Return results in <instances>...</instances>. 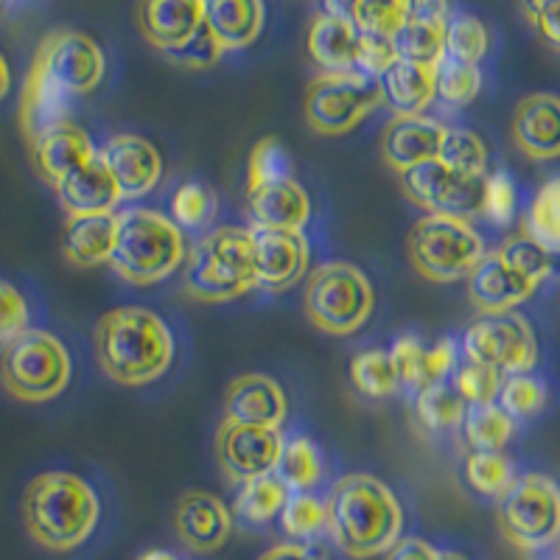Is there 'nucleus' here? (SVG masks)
<instances>
[{
    "mask_svg": "<svg viewBox=\"0 0 560 560\" xmlns=\"http://www.w3.org/2000/svg\"><path fill=\"white\" fill-rule=\"evenodd\" d=\"M98 368L121 387H149L172 370L177 337L163 314L149 306H115L96 323Z\"/></svg>",
    "mask_w": 560,
    "mask_h": 560,
    "instance_id": "1",
    "label": "nucleus"
},
{
    "mask_svg": "<svg viewBox=\"0 0 560 560\" xmlns=\"http://www.w3.org/2000/svg\"><path fill=\"white\" fill-rule=\"evenodd\" d=\"M328 538L350 560L387 555L404 538L401 499L373 474H345L328 490Z\"/></svg>",
    "mask_w": 560,
    "mask_h": 560,
    "instance_id": "2",
    "label": "nucleus"
},
{
    "mask_svg": "<svg viewBox=\"0 0 560 560\" xmlns=\"http://www.w3.org/2000/svg\"><path fill=\"white\" fill-rule=\"evenodd\" d=\"M23 522L37 547L73 552L93 538L102 522V497L73 471H45L23 493Z\"/></svg>",
    "mask_w": 560,
    "mask_h": 560,
    "instance_id": "3",
    "label": "nucleus"
},
{
    "mask_svg": "<svg viewBox=\"0 0 560 560\" xmlns=\"http://www.w3.org/2000/svg\"><path fill=\"white\" fill-rule=\"evenodd\" d=\"M115 222L118 230L109 267L124 283L149 289L183 272L191 242L168 213L154 208H124L115 210Z\"/></svg>",
    "mask_w": 560,
    "mask_h": 560,
    "instance_id": "4",
    "label": "nucleus"
},
{
    "mask_svg": "<svg viewBox=\"0 0 560 560\" xmlns=\"http://www.w3.org/2000/svg\"><path fill=\"white\" fill-rule=\"evenodd\" d=\"M183 283L199 303H230L258 289L253 230L210 228L188 249Z\"/></svg>",
    "mask_w": 560,
    "mask_h": 560,
    "instance_id": "5",
    "label": "nucleus"
},
{
    "mask_svg": "<svg viewBox=\"0 0 560 560\" xmlns=\"http://www.w3.org/2000/svg\"><path fill=\"white\" fill-rule=\"evenodd\" d=\"M73 357L57 334L28 328L0 348V384L23 404H48L70 387Z\"/></svg>",
    "mask_w": 560,
    "mask_h": 560,
    "instance_id": "6",
    "label": "nucleus"
},
{
    "mask_svg": "<svg viewBox=\"0 0 560 560\" xmlns=\"http://www.w3.org/2000/svg\"><path fill=\"white\" fill-rule=\"evenodd\" d=\"M303 308L308 323L323 334L353 337L376 312V289L357 264L325 261L308 272Z\"/></svg>",
    "mask_w": 560,
    "mask_h": 560,
    "instance_id": "7",
    "label": "nucleus"
},
{
    "mask_svg": "<svg viewBox=\"0 0 560 560\" xmlns=\"http://www.w3.org/2000/svg\"><path fill=\"white\" fill-rule=\"evenodd\" d=\"M407 255L420 278L432 283H457L477 269L488 255V244L471 219L427 213L409 230Z\"/></svg>",
    "mask_w": 560,
    "mask_h": 560,
    "instance_id": "8",
    "label": "nucleus"
},
{
    "mask_svg": "<svg viewBox=\"0 0 560 560\" xmlns=\"http://www.w3.org/2000/svg\"><path fill=\"white\" fill-rule=\"evenodd\" d=\"M499 529L522 552H547L560 541V485L549 474H518L497 502Z\"/></svg>",
    "mask_w": 560,
    "mask_h": 560,
    "instance_id": "9",
    "label": "nucleus"
},
{
    "mask_svg": "<svg viewBox=\"0 0 560 560\" xmlns=\"http://www.w3.org/2000/svg\"><path fill=\"white\" fill-rule=\"evenodd\" d=\"M384 104L376 79L359 70L350 73H319L306 90V124L325 138H342L370 118Z\"/></svg>",
    "mask_w": 560,
    "mask_h": 560,
    "instance_id": "10",
    "label": "nucleus"
},
{
    "mask_svg": "<svg viewBox=\"0 0 560 560\" xmlns=\"http://www.w3.org/2000/svg\"><path fill=\"white\" fill-rule=\"evenodd\" d=\"M465 362L499 370L502 376L533 373L538 364V337L524 314H479L459 339Z\"/></svg>",
    "mask_w": 560,
    "mask_h": 560,
    "instance_id": "11",
    "label": "nucleus"
},
{
    "mask_svg": "<svg viewBox=\"0 0 560 560\" xmlns=\"http://www.w3.org/2000/svg\"><path fill=\"white\" fill-rule=\"evenodd\" d=\"M32 65L43 70L73 102L96 93L107 77V57L102 45L77 28H54L45 34L34 51Z\"/></svg>",
    "mask_w": 560,
    "mask_h": 560,
    "instance_id": "12",
    "label": "nucleus"
},
{
    "mask_svg": "<svg viewBox=\"0 0 560 560\" xmlns=\"http://www.w3.org/2000/svg\"><path fill=\"white\" fill-rule=\"evenodd\" d=\"M398 185H401L404 197L427 213H446V217L463 219L482 217L485 177H465L440 160L398 174Z\"/></svg>",
    "mask_w": 560,
    "mask_h": 560,
    "instance_id": "13",
    "label": "nucleus"
},
{
    "mask_svg": "<svg viewBox=\"0 0 560 560\" xmlns=\"http://www.w3.org/2000/svg\"><path fill=\"white\" fill-rule=\"evenodd\" d=\"M283 438L287 434L280 429L222 420L217 429V438H213V454H217L219 471L236 485L272 474L275 465H278L280 448H283Z\"/></svg>",
    "mask_w": 560,
    "mask_h": 560,
    "instance_id": "14",
    "label": "nucleus"
},
{
    "mask_svg": "<svg viewBox=\"0 0 560 560\" xmlns=\"http://www.w3.org/2000/svg\"><path fill=\"white\" fill-rule=\"evenodd\" d=\"M98 158L113 174L124 202H138L149 197L163 183V172H166L160 149L149 138L135 132L109 135L98 147Z\"/></svg>",
    "mask_w": 560,
    "mask_h": 560,
    "instance_id": "15",
    "label": "nucleus"
},
{
    "mask_svg": "<svg viewBox=\"0 0 560 560\" xmlns=\"http://www.w3.org/2000/svg\"><path fill=\"white\" fill-rule=\"evenodd\" d=\"M258 289L269 294L289 292L312 272V244L306 233L253 228Z\"/></svg>",
    "mask_w": 560,
    "mask_h": 560,
    "instance_id": "16",
    "label": "nucleus"
},
{
    "mask_svg": "<svg viewBox=\"0 0 560 560\" xmlns=\"http://www.w3.org/2000/svg\"><path fill=\"white\" fill-rule=\"evenodd\" d=\"M465 287H468L471 306L479 314H504L516 312L522 303H527L541 289V283L522 272L513 261H508L499 249H493L465 278Z\"/></svg>",
    "mask_w": 560,
    "mask_h": 560,
    "instance_id": "17",
    "label": "nucleus"
},
{
    "mask_svg": "<svg viewBox=\"0 0 560 560\" xmlns=\"http://www.w3.org/2000/svg\"><path fill=\"white\" fill-rule=\"evenodd\" d=\"M236 527L233 510L208 490H188L174 508V533L185 549L197 555H210L230 541Z\"/></svg>",
    "mask_w": 560,
    "mask_h": 560,
    "instance_id": "18",
    "label": "nucleus"
},
{
    "mask_svg": "<svg viewBox=\"0 0 560 560\" xmlns=\"http://www.w3.org/2000/svg\"><path fill=\"white\" fill-rule=\"evenodd\" d=\"M140 37L160 54H174L205 26V0H138Z\"/></svg>",
    "mask_w": 560,
    "mask_h": 560,
    "instance_id": "19",
    "label": "nucleus"
},
{
    "mask_svg": "<svg viewBox=\"0 0 560 560\" xmlns=\"http://www.w3.org/2000/svg\"><path fill=\"white\" fill-rule=\"evenodd\" d=\"M289 418L287 389L267 373H244L224 393V420L249 427L283 429Z\"/></svg>",
    "mask_w": 560,
    "mask_h": 560,
    "instance_id": "20",
    "label": "nucleus"
},
{
    "mask_svg": "<svg viewBox=\"0 0 560 560\" xmlns=\"http://www.w3.org/2000/svg\"><path fill=\"white\" fill-rule=\"evenodd\" d=\"M510 135L524 158L535 163L560 160V96L529 93L513 109Z\"/></svg>",
    "mask_w": 560,
    "mask_h": 560,
    "instance_id": "21",
    "label": "nucleus"
},
{
    "mask_svg": "<svg viewBox=\"0 0 560 560\" xmlns=\"http://www.w3.org/2000/svg\"><path fill=\"white\" fill-rule=\"evenodd\" d=\"M446 135V124L432 115H409L393 118L382 132V160L395 174H404L415 166L432 163L440 154V143Z\"/></svg>",
    "mask_w": 560,
    "mask_h": 560,
    "instance_id": "22",
    "label": "nucleus"
},
{
    "mask_svg": "<svg viewBox=\"0 0 560 560\" xmlns=\"http://www.w3.org/2000/svg\"><path fill=\"white\" fill-rule=\"evenodd\" d=\"M28 147H32L34 168L48 185H57L59 179L77 172L79 166L90 163L98 154L96 140L90 138L88 129L79 127L77 121L57 124L48 132L37 135Z\"/></svg>",
    "mask_w": 560,
    "mask_h": 560,
    "instance_id": "23",
    "label": "nucleus"
},
{
    "mask_svg": "<svg viewBox=\"0 0 560 560\" xmlns=\"http://www.w3.org/2000/svg\"><path fill=\"white\" fill-rule=\"evenodd\" d=\"M54 194L65 217H102V213H115V208L124 202L113 174L98 154L59 179Z\"/></svg>",
    "mask_w": 560,
    "mask_h": 560,
    "instance_id": "24",
    "label": "nucleus"
},
{
    "mask_svg": "<svg viewBox=\"0 0 560 560\" xmlns=\"http://www.w3.org/2000/svg\"><path fill=\"white\" fill-rule=\"evenodd\" d=\"M247 205L255 228L289 230V233H306L314 210L306 185H300L294 177L249 191Z\"/></svg>",
    "mask_w": 560,
    "mask_h": 560,
    "instance_id": "25",
    "label": "nucleus"
},
{
    "mask_svg": "<svg viewBox=\"0 0 560 560\" xmlns=\"http://www.w3.org/2000/svg\"><path fill=\"white\" fill-rule=\"evenodd\" d=\"M205 26L224 54L247 51L267 26L264 0H205Z\"/></svg>",
    "mask_w": 560,
    "mask_h": 560,
    "instance_id": "26",
    "label": "nucleus"
},
{
    "mask_svg": "<svg viewBox=\"0 0 560 560\" xmlns=\"http://www.w3.org/2000/svg\"><path fill=\"white\" fill-rule=\"evenodd\" d=\"M382 98L395 118L423 115L438 102V65H420L398 59L393 68L378 79Z\"/></svg>",
    "mask_w": 560,
    "mask_h": 560,
    "instance_id": "27",
    "label": "nucleus"
},
{
    "mask_svg": "<svg viewBox=\"0 0 560 560\" xmlns=\"http://www.w3.org/2000/svg\"><path fill=\"white\" fill-rule=\"evenodd\" d=\"M70 107L73 98L57 88L51 79L45 77L39 68H28L26 82H23V93H20V129L32 143L37 135L48 132L57 124L70 121Z\"/></svg>",
    "mask_w": 560,
    "mask_h": 560,
    "instance_id": "28",
    "label": "nucleus"
},
{
    "mask_svg": "<svg viewBox=\"0 0 560 560\" xmlns=\"http://www.w3.org/2000/svg\"><path fill=\"white\" fill-rule=\"evenodd\" d=\"M115 213L102 217H68L62 228V255L70 267L96 269L109 264L115 249Z\"/></svg>",
    "mask_w": 560,
    "mask_h": 560,
    "instance_id": "29",
    "label": "nucleus"
},
{
    "mask_svg": "<svg viewBox=\"0 0 560 560\" xmlns=\"http://www.w3.org/2000/svg\"><path fill=\"white\" fill-rule=\"evenodd\" d=\"M306 48L323 73H350L357 70L359 32L348 18L323 12L312 20Z\"/></svg>",
    "mask_w": 560,
    "mask_h": 560,
    "instance_id": "30",
    "label": "nucleus"
},
{
    "mask_svg": "<svg viewBox=\"0 0 560 560\" xmlns=\"http://www.w3.org/2000/svg\"><path fill=\"white\" fill-rule=\"evenodd\" d=\"M275 474L287 485L289 493H319L328 479V457L325 448L308 434H289L283 438Z\"/></svg>",
    "mask_w": 560,
    "mask_h": 560,
    "instance_id": "31",
    "label": "nucleus"
},
{
    "mask_svg": "<svg viewBox=\"0 0 560 560\" xmlns=\"http://www.w3.org/2000/svg\"><path fill=\"white\" fill-rule=\"evenodd\" d=\"M289 499V488L280 482L278 474H264L247 482H238L236 497H233V516L247 527H267L278 522L283 513V504Z\"/></svg>",
    "mask_w": 560,
    "mask_h": 560,
    "instance_id": "32",
    "label": "nucleus"
},
{
    "mask_svg": "<svg viewBox=\"0 0 560 560\" xmlns=\"http://www.w3.org/2000/svg\"><path fill=\"white\" fill-rule=\"evenodd\" d=\"M516 420L510 418L497 401H488L468 404L459 432L471 452H504L510 440L516 438Z\"/></svg>",
    "mask_w": 560,
    "mask_h": 560,
    "instance_id": "33",
    "label": "nucleus"
},
{
    "mask_svg": "<svg viewBox=\"0 0 560 560\" xmlns=\"http://www.w3.org/2000/svg\"><path fill=\"white\" fill-rule=\"evenodd\" d=\"M524 236L533 238L544 253L560 255V174L538 185L524 213Z\"/></svg>",
    "mask_w": 560,
    "mask_h": 560,
    "instance_id": "34",
    "label": "nucleus"
},
{
    "mask_svg": "<svg viewBox=\"0 0 560 560\" xmlns=\"http://www.w3.org/2000/svg\"><path fill=\"white\" fill-rule=\"evenodd\" d=\"M219 213V197L210 185L199 179H185L172 191L168 199V217L172 222L188 233H208L213 228V219Z\"/></svg>",
    "mask_w": 560,
    "mask_h": 560,
    "instance_id": "35",
    "label": "nucleus"
},
{
    "mask_svg": "<svg viewBox=\"0 0 560 560\" xmlns=\"http://www.w3.org/2000/svg\"><path fill=\"white\" fill-rule=\"evenodd\" d=\"M280 529L294 544H317L328 535V502L323 493H289Z\"/></svg>",
    "mask_w": 560,
    "mask_h": 560,
    "instance_id": "36",
    "label": "nucleus"
},
{
    "mask_svg": "<svg viewBox=\"0 0 560 560\" xmlns=\"http://www.w3.org/2000/svg\"><path fill=\"white\" fill-rule=\"evenodd\" d=\"M463 477L477 497L499 502L513 488L518 471L504 452H471L463 463Z\"/></svg>",
    "mask_w": 560,
    "mask_h": 560,
    "instance_id": "37",
    "label": "nucleus"
},
{
    "mask_svg": "<svg viewBox=\"0 0 560 560\" xmlns=\"http://www.w3.org/2000/svg\"><path fill=\"white\" fill-rule=\"evenodd\" d=\"M415 415H418V423L427 432L446 434V432H459L465 418V404L463 395L454 389L452 382H440L434 387L423 389L420 395H415Z\"/></svg>",
    "mask_w": 560,
    "mask_h": 560,
    "instance_id": "38",
    "label": "nucleus"
},
{
    "mask_svg": "<svg viewBox=\"0 0 560 560\" xmlns=\"http://www.w3.org/2000/svg\"><path fill=\"white\" fill-rule=\"evenodd\" d=\"M350 382H353L357 393H362L370 401H384V398L401 393L389 350L384 348H370L357 353L350 362Z\"/></svg>",
    "mask_w": 560,
    "mask_h": 560,
    "instance_id": "39",
    "label": "nucleus"
},
{
    "mask_svg": "<svg viewBox=\"0 0 560 560\" xmlns=\"http://www.w3.org/2000/svg\"><path fill=\"white\" fill-rule=\"evenodd\" d=\"M438 160L440 163H446L448 168H454V172L465 174V177H488V147H485V140L468 127H448L446 124V135H443V143H440Z\"/></svg>",
    "mask_w": 560,
    "mask_h": 560,
    "instance_id": "40",
    "label": "nucleus"
},
{
    "mask_svg": "<svg viewBox=\"0 0 560 560\" xmlns=\"http://www.w3.org/2000/svg\"><path fill=\"white\" fill-rule=\"evenodd\" d=\"M398 59L420 65H438L446 57V23H427L409 18L393 37Z\"/></svg>",
    "mask_w": 560,
    "mask_h": 560,
    "instance_id": "41",
    "label": "nucleus"
},
{
    "mask_svg": "<svg viewBox=\"0 0 560 560\" xmlns=\"http://www.w3.org/2000/svg\"><path fill=\"white\" fill-rule=\"evenodd\" d=\"M497 404L516 420H529L541 415L549 404V387L538 373H516V376H504L499 387Z\"/></svg>",
    "mask_w": 560,
    "mask_h": 560,
    "instance_id": "42",
    "label": "nucleus"
},
{
    "mask_svg": "<svg viewBox=\"0 0 560 560\" xmlns=\"http://www.w3.org/2000/svg\"><path fill=\"white\" fill-rule=\"evenodd\" d=\"M482 68L443 57L438 62V102L448 109H463L482 93Z\"/></svg>",
    "mask_w": 560,
    "mask_h": 560,
    "instance_id": "43",
    "label": "nucleus"
},
{
    "mask_svg": "<svg viewBox=\"0 0 560 560\" xmlns=\"http://www.w3.org/2000/svg\"><path fill=\"white\" fill-rule=\"evenodd\" d=\"M490 51V32L468 12H452L446 23V57L479 65Z\"/></svg>",
    "mask_w": 560,
    "mask_h": 560,
    "instance_id": "44",
    "label": "nucleus"
},
{
    "mask_svg": "<svg viewBox=\"0 0 560 560\" xmlns=\"http://www.w3.org/2000/svg\"><path fill=\"white\" fill-rule=\"evenodd\" d=\"M409 20V0H353L350 3V23L359 34H384L395 37V32Z\"/></svg>",
    "mask_w": 560,
    "mask_h": 560,
    "instance_id": "45",
    "label": "nucleus"
},
{
    "mask_svg": "<svg viewBox=\"0 0 560 560\" xmlns=\"http://www.w3.org/2000/svg\"><path fill=\"white\" fill-rule=\"evenodd\" d=\"M292 179V158L275 138H264L255 143L247 163V194L267 188V185Z\"/></svg>",
    "mask_w": 560,
    "mask_h": 560,
    "instance_id": "46",
    "label": "nucleus"
},
{
    "mask_svg": "<svg viewBox=\"0 0 560 560\" xmlns=\"http://www.w3.org/2000/svg\"><path fill=\"white\" fill-rule=\"evenodd\" d=\"M518 210V188L513 174L499 168L488 172L482 188V217L497 228H510Z\"/></svg>",
    "mask_w": 560,
    "mask_h": 560,
    "instance_id": "47",
    "label": "nucleus"
},
{
    "mask_svg": "<svg viewBox=\"0 0 560 560\" xmlns=\"http://www.w3.org/2000/svg\"><path fill=\"white\" fill-rule=\"evenodd\" d=\"M448 382H452L454 389L463 395L465 404H488V401H497L504 376L499 373V370L485 368V364H477V362H465L463 359Z\"/></svg>",
    "mask_w": 560,
    "mask_h": 560,
    "instance_id": "48",
    "label": "nucleus"
},
{
    "mask_svg": "<svg viewBox=\"0 0 560 560\" xmlns=\"http://www.w3.org/2000/svg\"><path fill=\"white\" fill-rule=\"evenodd\" d=\"M423 353H427V345L420 342L415 334H401L393 342V348H389V359H393L395 373H398V384H401V389L409 398L427 389V384H423Z\"/></svg>",
    "mask_w": 560,
    "mask_h": 560,
    "instance_id": "49",
    "label": "nucleus"
},
{
    "mask_svg": "<svg viewBox=\"0 0 560 560\" xmlns=\"http://www.w3.org/2000/svg\"><path fill=\"white\" fill-rule=\"evenodd\" d=\"M32 323L34 312L26 292L12 280L0 278V348L23 331H28V328H34Z\"/></svg>",
    "mask_w": 560,
    "mask_h": 560,
    "instance_id": "50",
    "label": "nucleus"
},
{
    "mask_svg": "<svg viewBox=\"0 0 560 560\" xmlns=\"http://www.w3.org/2000/svg\"><path fill=\"white\" fill-rule=\"evenodd\" d=\"M398 62V51H395L393 37L384 34H359L357 48V70L370 79H382L393 65Z\"/></svg>",
    "mask_w": 560,
    "mask_h": 560,
    "instance_id": "51",
    "label": "nucleus"
},
{
    "mask_svg": "<svg viewBox=\"0 0 560 560\" xmlns=\"http://www.w3.org/2000/svg\"><path fill=\"white\" fill-rule=\"evenodd\" d=\"M522 12L538 37L560 51V0H522Z\"/></svg>",
    "mask_w": 560,
    "mask_h": 560,
    "instance_id": "52",
    "label": "nucleus"
},
{
    "mask_svg": "<svg viewBox=\"0 0 560 560\" xmlns=\"http://www.w3.org/2000/svg\"><path fill=\"white\" fill-rule=\"evenodd\" d=\"M224 57V51L219 48V43L213 39V34L208 32V26H202V32L191 39L188 45H183L179 51L166 54V59H172L174 65L188 70H205L210 65H217Z\"/></svg>",
    "mask_w": 560,
    "mask_h": 560,
    "instance_id": "53",
    "label": "nucleus"
},
{
    "mask_svg": "<svg viewBox=\"0 0 560 560\" xmlns=\"http://www.w3.org/2000/svg\"><path fill=\"white\" fill-rule=\"evenodd\" d=\"M384 560H440V549L427 538H401L384 555Z\"/></svg>",
    "mask_w": 560,
    "mask_h": 560,
    "instance_id": "54",
    "label": "nucleus"
},
{
    "mask_svg": "<svg viewBox=\"0 0 560 560\" xmlns=\"http://www.w3.org/2000/svg\"><path fill=\"white\" fill-rule=\"evenodd\" d=\"M258 560H328L323 552L317 549V544H275L272 549L261 555Z\"/></svg>",
    "mask_w": 560,
    "mask_h": 560,
    "instance_id": "55",
    "label": "nucleus"
},
{
    "mask_svg": "<svg viewBox=\"0 0 560 560\" xmlns=\"http://www.w3.org/2000/svg\"><path fill=\"white\" fill-rule=\"evenodd\" d=\"M409 18L427 23H448L452 3L448 0H409Z\"/></svg>",
    "mask_w": 560,
    "mask_h": 560,
    "instance_id": "56",
    "label": "nucleus"
},
{
    "mask_svg": "<svg viewBox=\"0 0 560 560\" xmlns=\"http://www.w3.org/2000/svg\"><path fill=\"white\" fill-rule=\"evenodd\" d=\"M9 90H12V68H9L7 57L0 54V102L9 96Z\"/></svg>",
    "mask_w": 560,
    "mask_h": 560,
    "instance_id": "57",
    "label": "nucleus"
},
{
    "mask_svg": "<svg viewBox=\"0 0 560 560\" xmlns=\"http://www.w3.org/2000/svg\"><path fill=\"white\" fill-rule=\"evenodd\" d=\"M138 560H185V558H179V555L172 552V549H149V552L140 555Z\"/></svg>",
    "mask_w": 560,
    "mask_h": 560,
    "instance_id": "58",
    "label": "nucleus"
},
{
    "mask_svg": "<svg viewBox=\"0 0 560 560\" xmlns=\"http://www.w3.org/2000/svg\"><path fill=\"white\" fill-rule=\"evenodd\" d=\"M440 560H468L463 552H454V549H440Z\"/></svg>",
    "mask_w": 560,
    "mask_h": 560,
    "instance_id": "59",
    "label": "nucleus"
},
{
    "mask_svg": "<svg viewBox=\"0 0 560 560\" xmlns=\"http://www.w3.org/2000/svg\"><path fill=\"white\" fill-rule=\"evenodd\" d=\"M552 549H555V560H560V541H558V544H555V547H552Z\"/></svg>",
    "mask_w": 560,
    "mask_h": 560,
    "instance_id": "60",
    "label": "nucleus"
},
{
    "mask_svg": "<svg viewBox=\"0 0 560 560\" xmlns=\"http://www.w3.org/2000/svg\"><path fill=\"white\" fill-rule=\"evenodd\" d=\"M3 7H7V0H0V9H3Z\"/></svg>",
    "mask_w": 560,
    "mask_h": 560,
    "instance_id": "61",
    "label": "nucleus"
}]
</instances>
